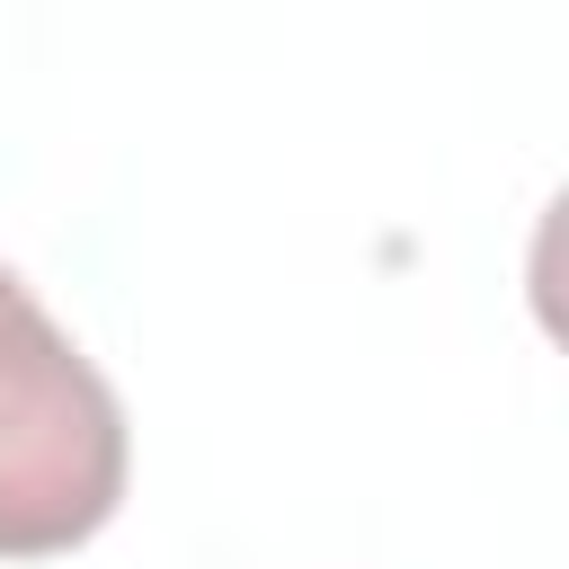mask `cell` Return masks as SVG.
I'll use <instances>...</instances> for the list:
<instances>
[{"label": "cell", "mask_w": 569, "mask_h": 569, "mask_svg": "<svg viewBox=\"0 0 569 569\" xmlns=\"http://www.w3.org/2000/svg\"><path fill=\"white\" fill-rule=\"evenodd\" d=\"M124 498V409L107 373L0 267V560L89 542Z\"/></svg>", "instance_id": "1"}]
</instances>
